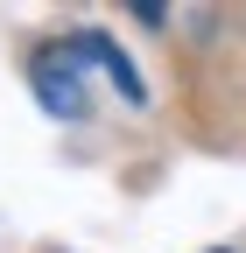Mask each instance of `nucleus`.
<instances>
[{
	"mask_svg": "<svg viewBox=\"0 0 246 253\" xmlns=\"http://www.w3.org/2000/svg\"><path fill=\"white\" fill-rule=\"evenodd\" d=\"M28 84H36L42 113H56V120H84V63L71 56L64 36L36 49V63H28Z\"/></svg>",
	"mask_w": 246,
	"mask_h": 253,
	"instance_id": "1",
	"label": "nucleus"
},
{
	"mask_svg": "<svg viewBox=\"0 0 246 253\" xmlns=\"http://www.w3.org/2000/svg\"><path fill=\"white\" fill-rule=\"evenodd\" d=\"M64 42H71V56L84 63V78H113L127 106H148V84H141V71L127 63V49H120L113 36H91V28H78V36H64Z\"/></svg>",
	"mask_w": 246,
	"mask_h": 253,
	"instance_id": "2",
	"label": "nucleus"
}]
</instances>
